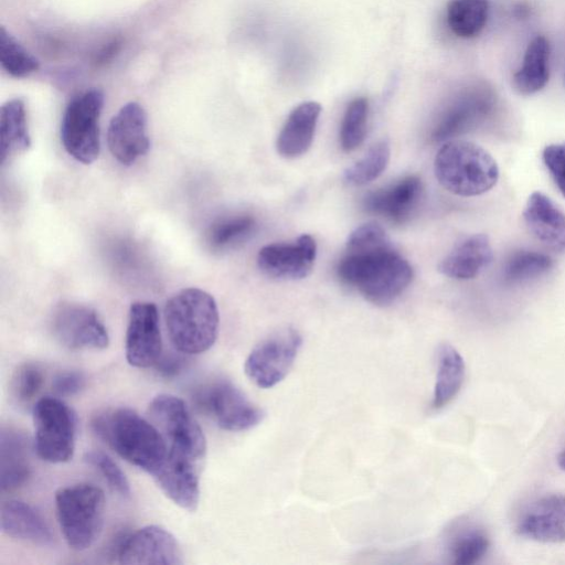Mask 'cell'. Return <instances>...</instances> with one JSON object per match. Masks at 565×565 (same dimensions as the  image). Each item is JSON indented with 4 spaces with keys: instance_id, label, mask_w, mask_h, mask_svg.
Masks as SVG:
<instances>
[{
    "instance_id": "14",
    "label": "cell",
    "mask_w": 565,
    "mask_h": 565,
    "mask_svg": "<svg viewBox=\"0 0 565 565\" xmlns=\"http://www.w3.org/2000/svg\"><path fill=\"white\" fill-rule=\"evenodd\" d=\"M107 145L113 157L125 166L148 152L147 114L141 105L130 102L113 116L107 129Z\"/></svg>"
},
{
    "instance_id": "15",
    "label": "cell",
    "mask_w": 565,
    "mask_h": 565,
    "mask_svg": "<svg viewBox=\"0 0 565 565\" xmlns=\"http://www.w3.org/2000/svg\"><path fill=\"white\" fill-rule=\"evenodd\" d=\"M316 256L317 244L313 237L302 234L292 242L262 247L257 255V265L271 278L301 279L311 273Z\"/></svg>"
},
{
    "instance_id": "40",
    "label": "cell",
    "mask_w": 565,
    "mask_h": 565,
    "mask_svg": "<svg viewBox=\"0 0 565 565\" xmlns=\"http://www.w3.org/2000/svg\"><path fill=\"white\" fill-rule=\"evenodd\" d=\"M557 463L561 469L565 470V448L564 450L559 454L558 456V459H557Z\"/></svg>"
},
{
    "instance_id": "6",
    "label": "cell",
    "mask_w": 565,
    "mask_h": 565,
    "mask_svg": "<svg viewBox=\"0 0 565 565\" xmlns=\"http://www.w3.org/2000/svg\"><path fill=\"white\" fill-rule=\"evenodd\" d=\"M32 417L38 456L51 463L70 461L76 441L75 412L62 399L44 396L34 404Z\"/></svg>"
},
{
    "instance_id": "32",
    "label": "cell",
    "mask_w": 565,
    "mask_h": 565,
    "mask_svg": "<svg viewBox=\"0 0 565 565\" xmlns=\"http://www.w3.org/2000/svg\"><path fill=\"white\" fill-rule=\"evenodd\" d=\"M553 267V259L543 253L521 250L505 264L503 279L508 284H520L540 277Z\"/></svg>"
},
{
    "instance_id": "16",
    "label": "cell",
    "mask_w": 565,
    "mask_h": 565,
    "mask_svg": "<svg viewBox=\"0 0 565 565\" xmlns=\"http://www.w3.org/2000/svg\"><path fill=\"white\" fill-rule=\"evenodd\" d=\"M494 96L486 87H475L460 94L437 121L431 138L448 141L482 122L494 106Z\"/></svg>"
},
{
    "instance_id": "1",
    "label": "cell",
    "mask_w": 565,
    "mask_h": 565,
    "mask_svg": "<svg viewBox=\"0 0 565 565\" xmlns=\"http://www.w3.org/2000/svg\"><path fill=\"white\" fill-rule=\"evenodd\" d=\"M337 273L344 284L376 306L395 301L413 279L411 264L394 249L376 223H365L350 233Z\"/></svg>"
},
{
    "instance_id": "11",
    "label": "cell",
    "mask_w": 565,
    "mask_h": 565,
    "mask_svg": "<svg viewBox=\"0 0 565 565\" xmlns=\"http://www.w3.org/2000/svg\"><path fill=\"white\" fill-rule=\"evenodd\" d=\"M55 338L71 350L107 348L109 337L96 311L87 306L63 302L53 313Z\"/></svg>"
},
{
    "instance_id": "36",
    "label": "cell",
    "mask_w": 565,
    "mask_h": 565,
    "mask_svg": "<svg viewBox=\"0 0 565 565\" xmlns=\"http://www.w3.org/2000/svg\"><path fill=\"white\" fill-rule=\"evenodd\" d=\"M44 383V373L35 363H23L12 377V394L20 404L31 402Z\"/></svg>"
},
{
    "instance_id": "4",
    "label": "cell",
    "mask_w": 565,
    "mask_h": 565,
    "mask_svg": "<svg viewBox=\"0 0 565 565\" xmlns=\"http://www.w3.org/2000/svg\"><path fill=\"white\" fill-rule=\"evenodd\" d=\"M434 172L444 189L459 196L483 194L499 179V168L492 156L466 140L446 141L435 157Z\"/></svg>"
},
{
    "instance_id": "29",
    "label": "cell",
    "mask_w": 565,
    "mask_h": 565,
    "mask_svg": "<svg viewBox=\"0 0 565 565\" xmlns=\"http://www.w3.org/2000/svg\"><path fill=\"white\" fill-rule=\"evenodd\" d=\"M390 156L391 147L387 139L375 142L361 159L344 170V182L355 186L372 182L386 169Z\"/></svg>"
},
{
    "instance_id": "27",
    "label": "cell",
    "mask_w": 565,
    "mask_h": 565,
    "mask_svg": "<svg viewBox=\"0 0 565 565\" xmlns=\"http://www.w3.org/2000/svg\"><path fill=\"white\" fill-rule=\"evenodd\" d=\"M31 139L28 131L24 103L14 98L0 109V156L4 163L11 156L28 150Z\"/></svg>"
},
{
    "instance_id": "33",
    "label": "cell",
    "mask_w": 565,
    "mask_h": 565,
    "mask_svg": "<svg viewBox=\"0 0 565 565\" xmlns=\"http://www.w3.org/2000/svg\"><path fill=\"white\" fill-rule=\"evenodd\" d=\"M0 64L13 77H24L40 67L35 56L28 52L4 28L0 31Z\"/></svg>"
},
{
    "instance_id": "2",
    "label": "cell",
    "mask_w": 565,
    "mask_h": 565,
    "mask_svg": "<svg viewBox=\"0 0 565 565\" xmlns=\"http://www.w3.org/2000/svg\"><path fill=\"white\" fill-rule=\"evenodd\" d=\"M94 433L129 463L153 475L168 455V446L157 427L130 408L96 415Z\"/></svg>"
},
{
    "instance_id": "37",
    "label": "cell",
    "mask_w": 565,
    "mask_h": 565,
    "mask_svg": "<svg viewBox=\"0 0 565 565\" xmlns=\"http://www.w3.org/2000/svg\"><path fill=\"white\" fill-rule=\"evenodd\" d=\"M542 157L554 183L565 196V141L546 146Z\"/></svg>"
},
{
    "instance_id": "12",
    "label": "cell",
    "mask_w": 565,
    "mask_h": 565,
    "mask_svg": "<svg viewBox=\"0 0 565 565\" xmlns=\"http://www.w3.org/2000/svg\"><path fill=\"white\" fill-rule=\"evenodd\" d=\"M125 352L127 362L139 369L156 365L160 360L162 339L154 303L137 301L130 306Z\"/></svg>"
},
{
    "instance_id": "34",
    "label": "cell",
    "mask_w": 565,
    "mask_h": 565,
    "mask_svg": "<svg viewBox=\"0 0 565 565\" xmlns=\"http://www.w3.org/2000/svg\"><path fill=\"white\" fill-rule=\"evenodd\" d=\"M367 113L369 104L364 97H358L348 105L340 128V143L344 151H352L363 142Z\"/></svg>"
},
{
    "instance_id": "13",
    "label": "cell",
    "mask_w": 565,
    "mask_h": 565,
    "mask_svg": "<svg viewBox=\"0 0 565 565\" xmlns=\"http://www.w3.org/2000/svg\"><path fill=\"white\" fill-rule=\"evenodd\" d=\"M118 561L125 565H181L182 551L177 539L159 525L139 529L119 544Z\"/></svg>"
},
{
    "instance_id": "21",
    "label": "cell",
    "mask_w": 565,
    "mask_h": 565,
    "mask_svg": "<svg viewBox=\"0 0 565 565\" xmlns=\"http://www.w3.org/2000/svg\"><path fill=\"white\" fill-rule=\"evenodd\" d=\"M0 529L6 535L46 547L54 543V535L43 516L30 504L10 500L1 505Z\"/></svg>"
},
{
    "instance_id": "20",
    "label": "cell",
    "mask_w": 565,
    "mask_h": 565,
    "mask_svg": "<svg viewBox=\"0 0 565 565\" xmlns=\"http://www.w3.org/2000/svg\"><path fill=\"white\" fill-rule=\"evenodd\" d=\"M532 235L554 252L565 254V214L542 192H533L523 211Z\"/></svg>"
},
{
    "instance_id": "39",
    "label": "cell",
    "mask_w": 565,
    "mask_h": 565,
    "mask_svg": "<svg viewBox=\"0 0 565 565\" xmlns=\"http://www.w3.org/2000/svg\"><path fill=\"white\" fill-rule=\"evenodd\" d=\"M156 365L163 376L169 377L175 375L181 370L182 361L174 356L164 358L162 360L160 358Z\"/></svg>"
},
{
    "instance_id": "28",
    "label": "cell",
    "mask_w": 565,
    "mask_h": 565,
    "mask_svg": "<svg viewBox=\"0 0 565 565\" xmlns=\"http://www.w3.org/2000/svg\"><path fill=\"white\" fill-rule=\"evenodd\" d=\"M488 13V0H450L446 9V21L455 35L471 39L483 30Z\"/></svg>"
},
{
    "instance_id": "38",
    "label": "cell",
    "mask_w": 565,
    "mask_h": 565,
    "mask_svg": "<svg viewBox=\"0 0 565 565\" xmlns=\"http://www.w3.org/2000/svg\"><path fill=\"white\" fill-rule=\"evenodd\" d=\"M85 386V376L77 371H64L55 375L52 382L53 391L61 396L77 394Z\"/></svg>"
},
{
    "instance_id": "3",
    "label": "cell",
    "mask_w": 565,
    "mask_h": 565,
    "mask_svg": "<svg viewBox=\"0 0 565 565\" xmlns=\"http://www.w3.org/2000/svg\"><path fill=\"white\" fill-rule=\"evenodd\" d=\"M164 321L173 347L183 354L207 351L218 333V309L214 298L199 288L173 295L164 307Z\"/></svg>"
},
{
    "instance_id": "24",
    "label": "cell",
    "mask_w": 565,
    "mask_h": 565,
    "mask_svg": "<svg viewBox=\"0 0 565 565\" xmlns=\"http://www.w3.org/2000/svg\"><path fill=\"white\" fill-rule=\"evenodd\" d=\"M31 475L29 440L17 429L2 428L0 436V486L13 491Z\"/></svg>"
},
{
    "instance_id": "31",
    "label": "cell",
    "mask_w": 565,
    "mask_h": 565,
    "mask_svg": "<svg viewBox=\"0 0 565 565\" xmlns=\"http://www.w3.org/2000/svg\"><path fill=\"white\" fill-rule=\"evenodd\" d=\"M489 546L490 540L484 531L465 527L449 537L447 553L452 564L472 565L486 555Z\"/></svg>"
},
{
    "instance_id": "7",
    "label": "cell",
    "mask_w": 565,
    "mask_h": 565,
    "mask_svg": "<svg viewBox=\"0 0 565 565\" xmlns=\"http://www.w3.org/2000/svg\"><path fill=\"white\" fill-rule=\"evenodd\" d=\"M148 415L170 452L201 463L206 454V439L181 398L170 394L157 395L148 406Z\"/></svg>"
},
{
    "instance_id": "22",
    "label": "cell",
    "mask_w": 565,
    "mask_h": 565,
    "mask_svg": "<svg viewBox=\"0 0 565 565\" xmlns=\"http://www.w3.org/2000/svg\"><path fill=\"white\" fill-rule=\"evenodd\" d=\"M493 259L492 247L486 234H473L458 243L439 263L438 270L450 278L471 279Z\"/></svg>"
},
{
    "instance_id": "23",
    "label": "cell",
    "mask_w": 565,
    "mask_h": 565,
    "mask_svg": "<svg viewBox=\"0 0 565 565\" xmlns=\"http://www.w3.org/2000/svg\"><path fill=\"white\" fill-rule=\"evenodd\" d=\"M321 106L317 102H303L288 115L277 138V151L285 158H297L310 148Z\"/></svg>"
},
{
    "instance_id": "17",
    "label": "cell",
    "mask_w": 565,
    "mask_h": 565,
    "mask_svg": "<svg viewBox=\"0 0 565 565\" xmlns=\"http://www.w3.org/2000/svg\"><path fill=\"white\" fill-rule=\"evenodd\" d=\"M200 463L170 452L152 475L160 490L177 505L195 511L200 500Z\"/></svg>"
},
{
    "instance_id": "19",
    "label": "cell",
    "mask_w": 565,
    "mask_h": 565,
    "mask_svg": "<svg viewBox=\"0 0 565 565\" xmlns=\"http://www.w3.org/2000/svg\"><path fill=\"white\" fill-rule=\"evenodd\" d=\"M423 185L417 175L405 177L387 188L370 192L363 200L366 212L393 223H404L417 207Z\"/></svg>"
},
{
    "instance_id": "26",
    "label": "cell",
    "mask_w": 565,
    "mask_h": 565,
    "mask_svg": "<svg viewBox=\"0 0 565 565\" xmlns=\"http://www.w3.org/2000/svg\"><path fill=\"white\" fill-rule=\"evenodd\" d=\"M466 366L461 354L450 344L443 343L437 353V374L431 407L440 409L459 393L465 381Z\"/></svg>"
},
{
    "instance_id": "35",
    "label": "cell",
    "mask_w": 565,
    "mask_h": 565,
    "mask_svg": "<svg viewBox=\"0 0 565 565\" xmlns=\"http://www.w3.org/2000/svg\"><path fill=\"white\" fill-rule=\"evenodd\" d=\"M84 460L94 467L108 486L122 498L131 494L129 481L119 466L105 452L92 450L85 454Z\"/></svg>"
},
{
    "instance_id": "9",
    "label": "cell",
    "mask_w": 565,
    "mask_h": 565,
    "mask_svg": "<svg viewBox=\"0 0 565 565\" xmlns=\"http://www.w3.org/2000/svg\"><path fill=\"white\" fill-rule=\"evenodd\" d=\"M301 343L302 338L294 328L269 335L248 354L244 364L247 377L262 388L275 386L288 374Z\"/></svg>"
},
{
    "instance_id": "25",
    "label": "cell",
    "mask_w": 565,
    "mask_h": 565,
    "mask_svg": "<svg viewBox=\"0 0 565 565\" xmlns=\"http://www.w3.org/2000/svg\"><path fill=\"white\" fill-rule=\"evenodd\" d=\"M550 44L546 38L535 36L527 45L520 68L513 74L512 86L520 95L540 92L550 77Z\"/></svg>"
},
{
    "instance_id": "30",
    "label": "cell",
    "mask_w": 565,
    "mask_h": 565,
    "mask_svg": "<svg viewBox=\"0 0 565 565\" xmlns=\"http://www.w3.org/2000/svg\"><path fill=\"white\" fill-rule=\"evenodd\" d=\"M255 218L248 214H234L215 220L206 232V242L214 250L226 249L248 237Z\"/></svg>"
},
{
    "instance_id": "5",
    "label": "cell",
    "mask_w": 565,
    "mask_h": 565,
    "mask_svg": "<svg viewBox=\"0 0 565 565\" xmlns=\"http://www.w3.org/2000/svg\"><path fill=\"white\" fill-rule=\"evenodd\" d=\"M60 529L67 545L75 551L90 547L99 536L105 515V495L90 483L61 488L55 493Z\"/></svg>"
},
{
    "instance_id": "18",
    "label": "cell",
    "mask_w": 565,
    "mask_h": 565,
    "mask_svg": "<svg viewBox=\"0 0 565 565\" xmlns=\"http://www.w3.org/2000/svg\"><path fill=\"white\" fill-rule=\"evenodd\" d=\"M516 532L536 542H565V495L550 494L533 502L520 518Z\"/></svg>"
},
{
    "instance_id": "8",
    "label": "cell",
    "mask_w": 565,
    "mask_h": 565,
    "mask_svg": "<svg viewBox=\"0 0 565 565\" xmlns=\"http://www.w3.org/2000/svg\"><path fill=\"white\" fill-rule=\"evenodd\" d=\"M104 94L99 89L86 90L66 106L61 122V140L70 156L88 164L99 154V117Z\"/></svg>"
},
{
    "instance_id": "10",
    "label": "cell",
    "mask_w": 565,
    "mask_h": 565,
    "mask_svg": "<svg viewBox=\"0 0 565 565\" xmlns=\"http://www.w3.org/2000/svg\"><path fill=\"white\" fill-rule=\"evenodd\" d=\"M199 405L217 426L228 431H242L258 425L263 411L233 383L217 381L198 395Z\"/></svg>"
}]
</instances>
